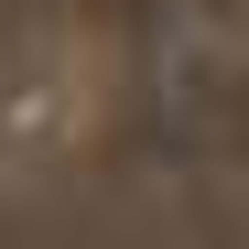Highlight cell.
<instances>
[{
    "instance_id": "cell-1",
    "label": "cell",
    "mask_w": 249,
    "mask_h": 249,
    "mask_svg": "<svg viewBox=\"0 0 249 249\" xmlns=\"http://www.w3.org/2000/svg\"><path fill=\"white\" fill-rule=\"evenodd\" d=\"M108 130V44L87 22H11L0 33V206L65 184Z\"/></svg>"
}]
</instances>
